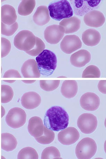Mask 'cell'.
<instances>
[{
  "instance_id": "cell-1",
  "label": "cell",
  "mask_w": 106,
  "mask_h": 159,
  "mask_svg": "<svg viewBox=\"0 0 106 159\" xmlns=\"http://www.w3.org/2000/svg\"><path fill=\"white\" fill-rule=\"evenodd\" d=\"M44 122L45 127L53 131H59L68 127L69 116L62 107L54 106L47 111Z\"/></svg>"
},
{
  "instance_id": "cell-2",
  "label": "cell",
  "mask_w": 106,
  "mask_h": 159,
  "mask_svg": "<svg viewBox=\"0 0 106 159\" xmlns=\"http://www.w3.org/2000/svg\"><path fill=\"white\" fill-rule=\"evenodd\" d=\"M36 61L41 74L45 77L51 75L56 68V56L50 50H44L36 57Z\"/></svg>"
},
{
  "instance_id": "cell-3",
  "label": "cell",
  "mask_w": 106,
  "mask_h": 159,
  "mask_svg": "<svg viewBox=\"0 0 106 159\" xmlns=\"http://www.w3.org/2000/svg\"><path fill=\"white\" fill-rule=\"evenodd\" d=\"M48 10L51 18L57 21L69 18L74 15V11L70 3L66 0L51 4L48 6Z\"/></svg>"
},
{
  "instance_id": "cell-4",
  "label": "cell",
  "mask_w": 106,
  "mask_h": 159,
  "mask_svg": "<svg viewBox=\"0 0 106 159\" xmlns=\"http://www.w3.org/2000/svg\"><path fill=\"white\" fill-rule=\"evenodd\" d=\"M97 146L95 141L91 138H84L79 143L75 148V154L78 159H89L96 154Z\"/></svg>"
},
{
  "instance_id": "cell-5",
  "label": "cell",
  "mask_w": 106,
  "mask_h": 159,
  "mask_svg": "<svg viewBox=\"0 0 106 159\" xmlns=\"http://www.w3.org/2000/svg\"><path fill=\"white\" fill-rule=\"evenodd\" d=\"M36 38L31 31L26 30L21 31L14 39V46L18 49L28 52L35 46Z\"/></svg>"
},
{
  "instance_id": "cell-6",
  "label": "cell",
  "mask_w": 106,
  "mask_h": 159,
  "mask_svg": "<svg viewBox=\"0 0 106 159\" xmlns=\"http://www.w3.org/2000/svg\"><path fill=\"white\" fill-rule=\"evenodd\" d=\"M26 118L25 111L20 107H15L9 110L6 117V121L9 127L17 129L25 124Z\"/></svg>"
},
{
  "instance_id": "cell-7",
  "label": "cell",
  "mask_w": 106,
  "mask_h": 159,
  "mask_svg": "<svg viewBox=\"0 0 106 159\" xmlns=\"http://www.w3.org/2000/svg\"><path fill=\"white\" fill-rule=\"evenodd\" d=\"M96 117L90 113H84L80 116L77 121L78 126L82 133L89 134L93 133L98 126Z\"/></svg>"
},
{
  "instance_id": "cell-8",
  "label": "cell",
  "mask_w": 106,
  "mask_h": 159,
  "mask_svg": "<svg viewBox=\"0 0 106 159\" xmlns=\"http://www.w3.org/2000/svg\"><path fill=\"white\" fill-rule=\"evenodd\" d=\"M74 13L82 16L98 7L101 1H70Z\"/></svg>"
},
{
  "instance_id": "cell-9",
  "label": "cell",
  "mask_w": 106,
  "mask_h": 159,
  "mask_svg": "<svg viewBox=\"0 0 106 159\" xmlns=\"http://www.w3.org/2000/svg\"><path fill=\"white\" fill-rule=\"evenodd\" d=\"M82 46V43L80 38L75 35L65 36L60 44L61 50L67 54L80 49Z\"/></svg>"
},
{
  "instance_id": "cell-10",
  "label": "cell",
  "mask_w": 106,
  "mask_h": 159,
  "mask_svg": "<svg viewBox=\"0 0 106 159\" xmlns=\"http://www.w3.org/2000/svg\"><path fill=\"white\" fill-rule=\"evenodd\" d=\"M80 134L76 128L70 127L60 132L58 140L62 144L70 145L76 143L79 139Z\"/></svg>"
},
{
  "instance_id": "cell-11",
  "label": "cell",
  "mask_w": 106,
  "mask_h": 159,
  "mask_svg": "<svg viewBox=\"0 0 106 159\" xmlns=\"http://www.w3.org/2000/svg\"><path fill=\"white\" fill-rule=\"evenodd\" d=\"M80 102L83 109L91 111L97 110L100 104L98 96L92 92H87L82 96Z\"/></svg>"
},
{
  "instance_id": "cell-12",
  "label": "cell",
  "mask_w": 106,
  "mask_h": 159,
  "mask_svg": "<svg viewBox=\"0 0 106 159\" xmlns=\"http://www.w3.org/2000/svg\"><path fill=\"white\" fill-rule=\"evenodd\" d=\"M65 34L57 25L48 26L45 30L44 35L45 39L51 44L58 43L63 38Z\"/></svg>"
},
{
  "instance_id": "cell-13",
  "label": "cell",
  "mask_w": 106,
  "mask_h": 159,
  "mask_svg": "<svg viewBox=\"0 0 106 159\" xmlns=\"http://www.w3.org/2000/svg\"><path fill=\"white\" fill-rule=\"evenodd\" d=\"M84 20L87 25L92 27L99 28L104 25L105 18L101 12L93 10L85 15Z\"/></svg>"
},
{
  "instance_id": "cell-14",
  "label": "cell",
  "mask_w": 106,
  "mask_h": 159,
  "mask_svg": "<svg viewBox=\"0 0 106 159\" xmlns=\"http://www.w3.org/2000/svg\"><path fill=\"white\" fill-rule=\"evenodd\" d=\"M41 102V96L34 92L25 93L21 98V104L26 109H35L40 105Z\"/></svg>"
},
{
  "instance_id": "cell-15",
  "label": "cell",
  "mask_w": 106,
  "mask_h": 159,
  "mask_svg": "<svg viewBox=\"0 0 106 159\" xmlns=\"http://www.w3.org/2000/svg\"><path fill=\"white\" fill-rule=\"evenodd\" d=\"M21 73L25 78H39L41 73L35 60L30 59L23 64L21 69Z\"/></svg>"
},
{
  "instance_id": "cell-16",
  "label": "cell",
  "mask_w": 106,
  "mask_h": 159,
  "mask_svg": "<svg viewBox=\"0 0 106 159\" xmlns=\"http://www.w3.org/2000/svg\"><path fill=\"white\" fill-rule=\"evenodd\" d=\"M91 59V55L88 51L81 50L72 54L70 58L71 64L75 67L81 68L85 66Z\"/></svg>"
},
{
  "instance_id": "cell-17",
  "label": "cell",
  "mask_w": 106,
  "mask_h": 159,
  "mask_svg": "<svg viewBox=\"0 0 106 159\" xmlns=\"http://www.w3.org/2000/svg\"><path fill=\"white\" fill-rule=\"evenodd\" d=\"M80 20L76 17H71L63 19L59 24V26L65 34H72L77 31L80 28Z\"/></svg>"
},
{
  "instance_id": "cell-18",
  "label": "cell",
  "mask_w": 106,
  "mask_h": 159,
  "mask_svg": "<svg viewBox=\"0 0 106 159\" xmlns=\"http://www.w3.org/2000/svg\"><path fill=\"white\" fill-rule=\"evenodd\" d=\"M44 127L43 121L39 117H32L29 120L28 130L31 135L35 138L40 137L43 134Z\"/></svg>"
},
{
  "instance_id": "cell-19",
  "label": "cell",
  "mask_w": 106,
  "mask_h": 159,
  "mask_svg": "<svg viewBox=\"0 0 106 159\" xmlns=\"http://www.w3.org/2000/svg\"><path fill=\"white\" fill-rule=\"evenodd\" d=\"M17 19L16 11L12 6L5 5L1 8L2 22L7 25H11L16 22Z\"/></svg>"
},
{
  "instance_id": "cell-20",
  "label": "cell",
  "mask_w": 106,
  "mask_h": 159,
  "mask_svg": "<svg viewBox=\"0 0 106 159\" xmlns=\"http://www.w3.org/2000/svg\"><path fill=\"white\" fill-rule=\"evenodd\" d=\"M82 39L86 45L90 47L96 46L100 41L101 35L98 31L94 29H89L84 31Z\"/></svg>"
},
{
  "instance_id": "cell-21",
  "label": "cell",
  "mask_w": 106,
  "mask_h": 159,
  "mask_svg": "<svg viewBox=\"0 0 106 159\" xmlns=\"http://www.w3.org/2000/svg\"><path fill=\"white\" fill-rule=\"evenodd\" d=\"M49 11L46 6L38 7L33 16L34 22L39 26H43L50 22Z\"/></svg>"
},
{
  "instance_id": "cell-22",
  "label": "cell",
  "mask_w": 106,
  "mask_h": 159,
  "mask_svg": "<svg viewBox=\"0 0 106 159\" xmlns=\"http://www.w3.org/2000/svg\"><path fill=\"white\" fill-rule=\"evenodd\" d=\"M78 91V84L75 80H66L62 84L61 92L64 97L68 98H74Z\"/></svg>"
},
{
  "instance_id": "cell-23",
  "label": "cell",
  "mask_w": 106,
  "mask_h": 159,
  "mask_svg": "<svg viewBox=\"0 0 106 159\" xmlns=\"http://www.w3.org/2000/svg\"><path fill=\"white\" fill-rule=\"evenodd\" d=\"M17 140L13 135L2 133L1 135V148L7 152H11L16 149L17 145Z\"/></svg>"
},
{
  "instance_id": "cell-24",
  "label": "cell",
  "mask_w": 106,
  "mask_h": 159,
  "mask_svg": "<svg viewBox=\"0 0 106 159\" xmlns=\"http://www.w3.org/2000/svg\"><path fill=\"white\" fill-rule=\"evenodd\" d=\"M35 6L36 1L34 0H23L18 7V13L22 16H28L32 13Z\"/></svg>"
},
{
  "instance_id": "cell-25",
  "label": "cell",
  "mask_w": 106,
  "mask_h": 159,
  "mask_svg": "<svg viewBox=\"0 0 106 159\" xmlns=\"http://www.w3.org/2000/svg\"><path fill=\"white\" fill-rule=\"evenodd\" d=\"M54 139L55 134L53 131L45 126L43 134L40 137L35 138L38 143L43 145L49 144L53 142Z\"/></svg>"
},
{
  "instance_id": "cell-26",
  "label": "cell",
  "mask_w": 106,
  "mask_h": 159,
  "mask_svg": "<svg viewBox=\"0 0 106 159\" xmlns=\"http://www.w3.org/2000/svg\"><path fill=\"white\" fill-rule=\"evenodd\" d=\"M17 158L18 159H38V155L35 149L31 147H26L19 152Z\"/></svg>"
},
{
  "instance_id": "cell-27",
  "label": "cell",
  "mask_w": 106,
  "mask_h": 159,
  "mask_svg": "<svg viewBox=\"0 0 106 159\" xmlns=\"http://www.w3.org/2000/svg\"><path fill=\"white\" fill-rule=\"evenodd\" d=\"M60 152L55 147H48L44 150L42 153L41 159H61Z\"/></svg>"
},
{
  "instance_id": "cell-28",
  "label": "cell",
  "mask_w": 106,
  "mask_h": 159,
  "mask_svg": "<svg viewBox=\"0 0 106 159\" xmlns=\"http://www.w3.org/2000/svg\"><path fill=\"white\" fill-rule=\"evenodd\" d=\"M1 102L7 103L10 102L13 97L14 92L11 87L7 85L1 86Z\"/></svg>"
},
{
  "instance_id": "cell-29",
  "label": "cell",
  "mask_w": 106,
  "mask_h": 159,
  "mask_svg": "<svg viewBox=\"0 0 106 159\" xmlns=\"http://www.w3.org/2000/svg\"><path fill=\"white\" fill-rule=\"evenodd\" d=\"M60 80H41L40 81V86L44 90L47 92L52 91L56 89L59 87Z\"/></svg>"
},
{
  "instance_id": "cell-30",
  "label": "cell",
  "mask_w": 106,
  "mask_h": 159,
  "mask_svg": "<svg viewBox=\"0 0 106 159\" xmlns=\"http://www.w3.org/2000/svg\"><path fill=\"white\" fill-rule=\"evenodd\" d=\"M35 46L31 50L26 52L30 56H36L39 55L44 50L45 45L40 38L36 37Z\"/></svg>"
},
{
  "instance_id": "cell-31",
  "label": "cell",
  "mask_w": 106,
  "mask_h": 159,
  "mask_svg": "<svg viewBox=\"0 0 106 159\" xmlns=\"http://www.w3.org/2000/svg\"><path fill=\"white\" fill-rule=\"evenodd\" d=\"M101 72L99 69L94 65H90L83 71V78H99Z\"/></svg>"
},
{
  "instance_id": "cell-32",
  "label": "cell",
  "mask_w": 106,
  "mask_h": 159,
  "mask_svg": "<svg viewBox=\"0 0 106 159\" xmlns=\"http://www.w3.org/2000/svg\"><path fill=\"white\" fill-rule=\"evenodd\" d=\"M18 28V24L17 22L10 26L6 25L2 22L1 34L2 35L11 36L16 32Z\"/></svg>"
},
{
  "instance_id": "cell-33",
  "label": "cell",
  "mask_w": 106,
  "mask_h": 159,
  "mask_svg": "<svg viewBox=\"0 0 106 159\" xmlns=\"http://www.w3.org/2000/svg\"><path fill=\"white\" fill-rule=\"evenodd\" d=\"M1 57L4 58L10 52L11 45L10 41L4 38H1Z\"/></svg>"
},
{
  "instance_id": "cell-34",
  "label": "cell",
  "mask_w": 106,
  "mask_h": 159,
  "mask_svg": "<svg viewBox=\"0 0 106 159\" xmlns=\"http://www.w3.org/2000/svg\"><path fill=\"white\" fill-rule=\"evenodd\" d=\"M21 78L19 72L17 70H11L7 71L5 73L3 78Z\"/></svg>"
},
{
  "instance_id": "cell-35",
  "label": "cell",
  "mask_w": 106,
  "mask_h": 159,
  "mask_svg": "<svg viewBox=\"0 0 106 159\" xmlns=\"http://www.w3.org/2000/svg\"><path fill=\"white\" fill-rule=\"evenodd\" d=\"M98 89L100 92L106 94V80L100 81L98 86Z\"/></svg>"
},
{
  "instance_id": "cell-36",
  "label": "cell",
  "mask_w": 106,
  "mask_h": 159,
  "mask_svg": "<svg viewBox=\"0 0 106 159\" xmlns=\"http://www.w3.org/2000/svg\"><path fill=\"white\" fill-rule=\"evenodd\" d=\"M23 82L25 83V82H26V83H28H28H34V82H35V80H34V81H33V80H26V81H23Z\"/></svg>"
}]
</instances>
